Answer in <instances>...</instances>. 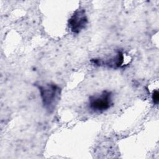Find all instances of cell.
Returning a JSON list of instances; mask_svg holds the SVG:
<instances>
[{
    "instance_id": "4",
    "label": "cell",
    "mask_w": 159,
    "mask_h": 159,
    "mask_svg": "<svg viewBox=\"0 0 159 159\" xmlns=\"http://www.w3.org/2000/svg\"><path fill=\"white\" fill-rule=\"evenodd\" d=\"M91 62L96 66L111 68H119L124 63V54L120 50H116L113 55L105 58H97L91 60Z\"/></svg>"
},
{
    "instance_id": "5",
    "label": "cell",
    "mask_w": 159,
    "mask_h": 159,
    "mask_svg": "<svg viewBox=\"0 0 159 159\" xmlns=\"http://www.w3.org/2000/svg\"><path fill=\"white\" fill-rule=\"evenodd\" d=\"M152 100H153V104L156 105L158 104L159 102V93L157 90L153 91L152 94Z\"/></svg>"
},
{
    "instance_id": "3",
    "label": "cell",
    "mask_w": 159,
    "mask_h": 159,
    "mask_svg": "<svg viewBox=\"0 0 159 159\" xmlns=\"http://www.w3.org/2000/svg\"><path fill=\"white\" fill-rule=\"evenodd\" d=\"M88 23L86 11L83 8L76 9L68 20V27L74 34H79L86 29Z\"/></svg>"
},
{
    "instance_id": "1",
    "label": "cell",
    "mask_w": 159,
    "mask_h": 159,
    "mask_svg": "<svg viewBox=\"0 0 159 159\" xmlns=\"http://www.w3.org/2000/svg\"><path fill=\"white\" fill-rule=\"evenodd\" d=\"M36 86L39 90L43 107L48 113H52L60 101L61 88L54 83L36 84Z\"/></svg>"
},
{
    "instance_id": "2",
    "label": "cell",
    "mask_w": 159,
    "mask_h": 159,
    "mask_svg": "<svg viewBox=\"0 0 159 159\" xmlns=\"http://www.w3.org/2000/svg\"><path fill=\"white\" fill-rule=\"evenodd\" d=\"M89 108L94 112L102 113L107 111L112 105V93L105 90L89 98Z\"/></svg>"
}]
</instances>
